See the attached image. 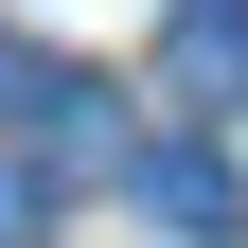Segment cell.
<instances>
[{"label":"cell","mask_w":248,"mask_h":248,"mask_svg":"<svg viewBox=\"0 0 248 248\" xmlns=\"http://www.w3.org/2000/svg\"><path fill=\"white\" fill-rule=\"evenodd\" d=\"M160 89L177 107H248V0H177L160 18Z\"/></svg>","instance_id":"3"},{"label":"cell","mask_w":248,"mask_h":248,"mask_svg":"<svg viewBox=\"0 0 248 248\" xmlns=\"http://www.w3.org/2000/svg\"><path fill=\"white\" fill-rule=\"evenodd\" d=\"M124 195H142V231H177V248H231V160H213V142H142V160H124Z\"/></svg>","instance_id":"2"},{"label":"cell","mask_w":248,"mask_h":248,"mask_svg":"<svg viewBox=\"0 0 248 248\" xmlns=\"http://www.w3.org/2000/svg\"><path fill=\"white\" fill-rule=\"evenodd\" d=\"M0 124L36 142V177H124L142 142H124V89L71 71V53H0Z\"/></svg>","instance_id":"1"}]
</instances>
